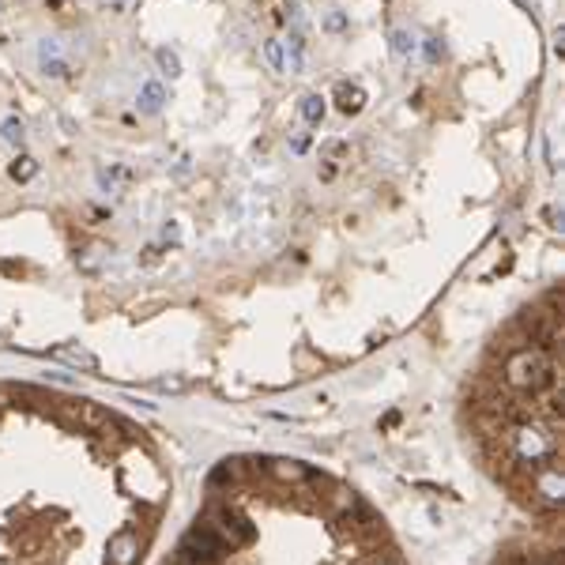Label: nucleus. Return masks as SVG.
<instances>
[{
  "label": "nucleus",
  "instance_id": "obj_1",
  "mask_svg": "<svg viewBox=\"0 0 565 565\" xmlns=\"http://www.w3.org/2000/svg\"><path fill=\"white\" fill-rule=\"evenodd\" d=\"M223 554H226V542L211 524H197L181 542V561L185 565H215Z\"/></svg>",
  "mask_w": 565,
  "mask_h": 565
},
{
  "label": "nucleus",
  "instance_id": "obj_2",
  "mask_svg": "<svg viewBox=\"0 0 565 565\" xmlns=\"http://www.w3.org/2000/svg\"><path fill=\"white\" fill-rule=\"evenodd\" d=\"M136 558H139V535L132 528L117 531L110 539V565H132Z\"/></svg>",
  "mask_w": 565,
  "mask_h": 565
},
{
  "label": "nucleus",
  "instance_id": "obj_3",
  "mask_svg": "<svg viewBox=\"0 0 565 565\" xmlns=\"http://www.w3.org/2000/svg\"><path fill=\"white\" fill-rule=\"evenodd\" d=\"M72 418L80 422V426H87V430H110V422H113L110 411L99 407V404H91V399H80V404H72Z\"/></svg>",
  "mask_w": 565,
  "mask_h": 565
},
{
  "label": "nucleus",
  "instance_id": "obj_4",
  "mask_svg": "<svg viewBox=\"0 0 565 565\" xmlns=\"http://www.w3.org/2000/svg\"><path fill=\"white\" fill-rule=\"evenodd\" d=\"M38 61H42V72L53 75V80H68V75H72V64L61 57L57 42H49V38L38 46Z\"/></svg>",
  "mask_w": 565,
  "mask_h": 565
},
{
  "label": "nucleus",
  "instance_id": "obj_5",
  "mask_svg": "<svg viewBox=\"0 0 565 565\" xmlns=\"http://www.w3.org/2000/svg\"><path fill=\"white\" fill-rule=\"evenodd\" d=\"M49 354L61 358V362H68V366H75V369H83V373H99V358H94L91 351H83V347H75V343L53 347Z\"/></svg>",
  "mask_w": 565,
  "mask_h": 565
},
{
  "label": "nucleus",
  "instance_id": "obj_6",
  "mask_svg": "<svg viewBox=\"0 0 565 565\" xmlns=\"http://www.w3.org/2000/svg\"><path fill=\"white\" fill-rule=\"evenodd\" d=\"M362 106H366V91L358 83H340L335 87V110L340 113L354 117V113H362Z\"/></svg>",
  "mask_w": 565,
  "mask_h": 565
},
{
  "label": "nucleus",
  "instance_id": "obj_7",
  "mask_svg": "<svg viewBox=\"0 0 565 565\" xmlns=\"http://www.w3.org/2000/svg\"><path fill=\"white\" fill-rule=\"evenodd\" d=\"M268 471L275 475L279 483H306V479H313V471L306 464H298V460H268Z\"/></svg>",
  "mask_w": 565,
  "mask_h": 565
},
{
  "label": "nucleus",
  "instance_id": "obj_8",
  "mask_svg": "<svg viewBox=\"0 0 565 565\" xmlns=\"http://www.w3.org/2000/svg\"><path fill=\"white\" fill-rule=\"evenodd\" d=\"M136 106H139V113H159L162 106H166V91H162V83L159 80H147L144 87H139V99H136Z\"/></svg>",
  "mask_w": 565,
  "mask_h": 565
},
{
  "label": "nucleus",
  "instance_id": "obj_9",
  "mask_svg": "<svg viewBox=\"0 0 565 565\" xmlns=\"http://www.w3.org/2000/svg\"><path fill=\"white\" fill-rule=\"evenodd\" d=\"M324 113H328V106H324L321 94H306V99H302V117H306V125H321Z\"/></svg>",
  "mask_w": 565,
  "mask_h": 565
},
{
  "label": "nucleus",
  "instance_id": "obj_10",
  "mask_svg": "<svg viewBox=\"0 0 565 565\" xmlns=\"http://www.w3.org/2000/svg\"><path fill=\"white\" fill-rule=\"evenodd\" d=\"M328 505H332V513H351V509L358 505V497H354V490H347V486H335V490L328 494Z\"/></svg>",
  "mask_w": 565,
  "mask_h": 565
},
{
  "label": "nucleus",
  "instance_id": "obj_11",
  "mask_svg": "<svg viewBox=\"0 0 565 565\" xmlns=\"http://www.w3.org/2000/svg\"><path fill=\"white\" fill-rule=\"evenodd\" d=\"M8 173H12V181H30V178L38 173V162L30 159V155H15L12 166H8Z\"/></svg>",
  "mask_w": 565,
  "mask_h": 565
},
{
  "label": "nucleus",
  "instance_id": "obj_12",
  "mask_svg": "<svg viewBox=\"0 0 565 565\" xmlns=\"http://www.w3.org/2000/svg\"><path fill=\"white\" fill-rule=\"evenodd\" d=\"M0 136H4V144H12V147H23V139H27V128L19 117H8L4 125H0Z\"/></svg>",
  "mask_w": 565,
  "mask_h": 565
},
{
  "label": "nucleus",
  "instance_id": "obj_13",
  "mask_svg": "<svg viewBox=\"0 0 565 565\" xmlns=\"http://www.w3.org/2000/svg\"><path fill=\"white\" fill-rule=\"evenodd\" d=\"M287 53H290V72H302V64H306V38L302 35H290L287 38Z\"/></svg>",
  "mask_w": 565,
  "mask_h": 565
},
{
  "label": "nucleus",
  "instance_id": "obj_14",
  "mask_svg": "<svg viewBox=\"0 0 565 565\" xmlns=\"http://www.w3.org/2000/svg\"><path fill=\"white\" fill-rule=\"evenodd\" d=\"M388 42H392V53H396V57H411V53H415V46H418V42L411 38V30H392V35H388Z\"/></svg>",
  "mask_w": 565,
  "mask_h": 565
},
{
  "label": "nucleus",
  "instance_id": "obj_15",
  "mask_svg": "<svg viewBox=\"0 0 565 565\" xmlns=\"http://www.w3.org/2000/svg\"><path fill=\"white\" fill-rule=\"evenodd\" d=\"M155 61H159V68L166 72L170 80H178V75H181V61H178V53H173V49H166V46L155 49Z\"/></svg>",
  "mask_w": 565,
  "mask_h": 565
},
{
  "label": "nucleus",
  "instance_id": "obj_16",
  "mask_svg": "<svg viewBox=\"0 0 565 565\" xmlns=\"http://www.w3.org/2000/svg\"><path fill=\"white\" fill-rule=\"evenodd\" d=\"M264 57H268V64H271V72H287V57H282V42L268 38V42H264Z\"/></svg>",
  "mask_w": 565,
  "mask_h": 565
},
{
  "label": "nucleus",
  "instance_id": "obj_17",
  "mask_svg": "<svg viewBox=\"0 0 565 565\" xmlns=\"http://www.w3.org/2000/svg\"><path fill=\"white\" fill-rule=\"evenodd\" d=\"M155 388H159V392H185L189 381H185V377H159Z\"/></svg>",
  "mask_w": 565,
  "mask_h": 565
},
{
  "label": "nucleus",
  "instance_id": "obj_18",
  "mask_svg": "<svg viewBox=\"0 0 565 565\" xmlns=\"http://www.w3.org/2000/svg\"><path fill=\"white\" fill-rule=\"evenodd\" d=\"M422 49H426V61H433V64L445 61V42L441 38H426V46H422Z\"/></svg>",
  "mask_w": 565,
  "mask_h": 565
},
{
  "label": "nucleus",
  "instance_id": "obj_19",
  "mask_svg": "<svg viewBox=\"0 0 565 565\" xmlns=\"http://www.w3.org/2000/svg\"><path fill=\"white\" fill-rule=\"evenodd\" d=\"M324 30H347V15H343V12H332L328 19H324Z\"/></svg>",
  "mask_w": 565,
  "mask_h": 565
},
{
  "label": "nucleus",
  "instance_id": "obj_20",
  "mask_svg": "<svg viewBox=\"0 0 565 565\" xmlns=\"http://www.w3.org/2000/svg\"><path fill=\"white\" fill-rule=\"evenodd\" d=\"M290 151H294V155H306V151H309V136H294V139H290Z\"/></svg>",
  "mask_w": 565,
  "mask_h": 565
},
{
  "label": "nucleus",
  "instance_id": "obj_21",
  "mask_svg": "<svg viewBox=\"0 0 565 565\" xmlns=\"http://www.w3.org/2000/svg\"><path fill=\"white\" fill-rule=\"evenodd\" d=\"M162 237H166V242H173V245H178V223H166V226H162Z\"/></svg>",
  "mask_w": 565,
  "mask_h": 565
},
{
  "label": "nucleus",
  "instance_id": "obj_22",
  "mask_svg": "<svg viewBox=\"0 0 565 565\" xmlns=\"http://www.w3.org/2000/svg\"><path fill=\"white\" fill-rule=\"evenodd\" d=\"M516 4H520V0H516Z\"/></svg>",
  "mask_w": 565,
  "mask_h": 565
}]
</instances>
